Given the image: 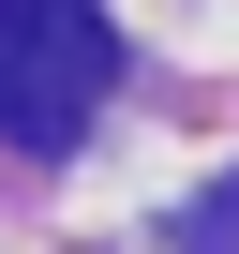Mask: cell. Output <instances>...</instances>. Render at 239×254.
I'll return each instance as SVG.
<instances>
[{"label":"cell","mask_w":239,"mask_h":254,"mask_svg":"<svg viewBox=\"0 0 239 254\" xmlns=\"http://www.w3.org/2000/svg\"><path fill=\"white\" fill-rule=\"evenodd\" d=\"M194 254H239V180H224V209L194 224Z\"/></svg>","instance_id":"2"},{"label":"cell","mask_w":239,"mask_h":254,"mask_svg":"<svg viewBox=\"0 0 239 254\" xmlns=\"http://www.w3.org/2000/svg\"><path fill=\"white\" fill-rule=\"evenodd\" d=\"M105 90H120L105 0H0V135L15 150H75Z\"/></svg>","instance_id":"1"}]
</instances>
